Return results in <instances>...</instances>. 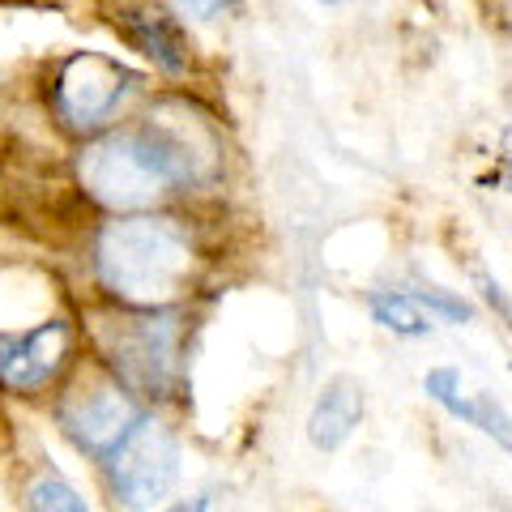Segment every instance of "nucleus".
<instances>
[{
    "label": "nucleus",
    "instance_id": "14",
    "mask_svg": "<svg viewBox=\"0 0 512 512\" xmlns=\"http://www.w3.org/2000/svg\"><path fill=\"white\" fill-rule=\"evenodd\" d=\"M470 427L483 431L487 440H495L504 448V453H512V414L495 402L491 393H474V414H470Z\"/></svg>",
    "mask_w": 512,
    "mask_h": 512
},
{
    "label": "nucleus",
    "instance_id": "2",
    "mask_svg": "<svg viewBox=\"0 0 512 512\" xmlns=\"http://www.w3.org/2000/svg\"><path fill=\"white\" fill-rule=\"evenodd\" d=\"M90 299L116 308H180L210 269L201 227L184 210L94 218L82 235Z\"/></svg>",
    "mask_w": 512,
    "mask_h": 512
},
{
    "label": "nucleus",
    "instance_id": "17",
    "mask_svg": "<svg viewBox=\"0 0 512 512\" xmlns=\"http://www.w3.org/2000/svg\"><path fill=\"white\" fill-rule=\"evenodd\" d=\"M214 508V495L210 491H192V495H180V500H171L163 512H210Z\"/></svg>",
    "mask_w": 512,
    "mask_h": 512
},
{
    "label": "nucleus",
    "instance_id": "5",
    "mask_svg": "<svg viewBox=\"0 0 512 512\" xmlns=\"http://www.w3.org/2000/svg\"><path fill=\"white\" fill-rule=\"evenodd\" d=\"M43 410L52 419V427L60 431V440L77 457H86L90 466H99L111 448L120 444L124 431L141 419V410H150V406H141L103 363H94L82 350V359L64 372V380L52 389Z\"/></svg>",
    "mask_w": 512,
    "mask_h": 512
},
{
    "label": "nucleus",
    "instance_id": "3",
    "mask_svg": "<svg viewBox=\"0 0 512 512\" xmlns=\"http://www.w3.org/2000/svg\"><path fill=\"white\" fill-rule=\"evenodd\" d=\"M192 308H116L82 299V346L141 406L163 410L188 380Z\"/></svg>",
    "mask_w": 512,
    "mask_h": 512
},
{
    "label": "nucleus",
    "instance_id": "10",
    "mask_svg": "<svg viewBox=\"0 0 512 512\" xmlns=\"http://www.w3.org/2000/svg\"><path fill=\"white\" fill-rule=\"evenodd\" d=\"M18 500H22V512H90L86 495L77 491L69 478H64L52 461H35L26 466L22 478H18Z\"/></svg>",
    "mask_w": 512,
    "mask_h": 512
},
{
    "label": "nucleus",
    "instance_id": "9",
    "mask_svg": "<svg viewBox=\"0 0 512 512\" xmlns=\"http://www.w3.org/2000/svg\"><path fill=\"white\" fill-rule=\"evenodd\" d=\"M359 419H363V384L355 376H333L325 380V389H320L308 414V440L320 453H338L355 436Z\"/></svg>",
    "mask_w": 512,
    "mask_h": 512
},
{
    "label": "nucleus",
    "instance_id": "16",
    "mask_svg": "<svg viewBox=\"0 0 512 512\" xmlns=\"http://www.w3.org/2000/svg\"><path fill=\"white\" fill-rule=\"evenodd\" d=\"M470 274H474V286H478V295H483V299H487V303H491V308H495V312H500L504 320H512V299L504 295V286H500V282H495V278L487 274V269H483V265H474V269H470Z\"/></svg>",
    "mask_w": 512,
    "mask_h": 512
},
{
    "label": "nucleus",
    "instance_id": "1",
    "mask_svg": "<svg viewBox=\"0 0 512 512\" xmlns=\"http://www.w3.org/2000/svg\"><path fill=\"white\" fill-rule=\"evenodd\" d=\"M222 158L218 124L184 94H163L73 146L69 188L94 218L180 210L222 184Z\"/></svg>",
    "mask_w": 512,
    "mask_h": 512
},
{
    "label": "nucleus",
    "instance_id": "6",
    "mask_svg": "<svg viewBox=\"0 0 512 512\" xmlns=\"http://www.w3.org/2000/svg\"><path fill=\"white\" fill-rule=\"evenodd\" d=\"M180 431L163 410H141V419L120 436V444L99 461V483L120 512H150L167 504L180 483Z\"/></svg>",
    "mask_w": 512,
    "mask_h": 512
},
{
    "label": "nucleus",
    "instance_id": "11",
    "mask_svg": "<svg viewBox=\"0 0 512 512\" xmlns=\"http://www.w3.org/2000/svg\"><path fill=\"white\" fill-rule=\"evenodd\" d=\"M367 312L380 329L397 333V338H427L431 333V316L414 303L410 291H372L367 295Z\"/></svg>",
    "mask_w": 512,
    "mask_h": 512
},
{
    "label": "nucleus",
    "instance_id": "8",
    "mask_svg": "<svg viewBox=\"0 0 512 512\" xmlns=\"http://www.w3.org/2000/svg\"><path fill=\"white\" fill-rule=\"evenodd\" d=\"M111 30H116L120 43L128 47V52H137L154 73L188 77L192 39H188V26L175 18L171 9L150 5V0H141V5H120L116 13H111Z\"/></svg>",
    "mask_w": 512,
    "mask_h": 512
},
{
    "label": "nucleus",
    "instance_id": "15",
    "mask_svg": "<svg viewBox=\"0 0 512 512\" xmlns=\"http://www.w3.org/2000/svg\"><path fill=\"white\" fill-rule=\"evenodd\" d=\"M231 9H239V0H171V13L180 22H218Z\"/></svg>",
    "mask_w": 512,
    "mask_h": 512
},
{
    "label": "nucleus",
    "instance_id": "4",
    "mask_svg": "<svg viewBox=\"0 0 512 512\" xmlns=\"http://www.w3.org/2000/svg\"><path fill=\"white\" fill-rule=\"evenodd\" d=\"M39 111L43 124L69 146L107 133L111 124L133 116L150 94V73L133 69L107 52H64L43 64L39 73Z\"/></svg>",
    "mask_w": 512,
    "mask_h": 512
},
{
    "label": "nucleus",
    "instance_id": "18",
    "mask_svg": "<svg viewBox=\"0 0 512 512\" xmlns=\"http://www.w3.org/2000/svg\"><path fill=\"white\" fill-rule=\"evenodd\" d=\"M325 5H342V0H325Z\"/></svg>",
    "mask_w": 512,
    "mask_h": 512
},
{
    "label": "nucleus",
    "instance_id": "13",
    "mask_svg": "<svg viewBox=\"0 0 512 512\" xmlns=\"http://www.w3.org/2000/svg\"><path fill=\"white\" fill-rule=\"evenodd\" d=\"M410 295L427 316H440V320H448V325H470L474 320L470 299H461L457 291H444V286H436V282H419Z\"/></svg>",
    "mask_w": 512,
    "mask_h": 512
},
{
    "label": "nucleus",
    "instance_id": "12",
    "mask_svg": "<svg viewBox=\"0 0 512 512\" xmlns=\"http://www.w3.org/2000/svg\"><path fill=\"white\" fill-rule=\"evenodd\" d=\"M423 393L436 402L440 410H448L453 419H461L470 427V414H474V397L461 393V372L457 367H431L423 376Z\"/></svg>",
    "mask_w": 512,
    "mask_h": 512
},
{
    "label": "nucleus",
    "instance_id": "7",
    "mask_svg": "<svg viewBox=\"0 0 512 512\" xmlns=\"http://www.w3.org/2000/svg\"><path fill=\"white\" fill-rule=\"evenodd\" d=\"M82 350V299L39 325L0 329V402H47Z\"/></svg>",
    "mask_w": 512,
    "mask_h": 512
}]
</instances>
